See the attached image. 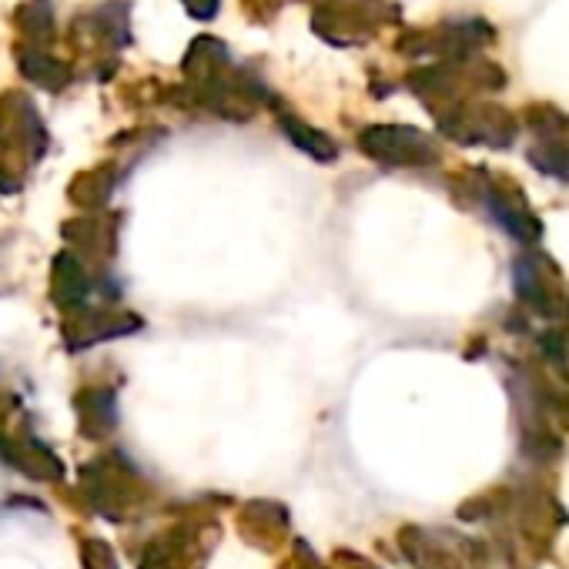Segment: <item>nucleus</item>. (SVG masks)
<instances>
[{
  "instance_id": "obj_1",
  "label": "nucleus",
  "mask_w": 569,
  "mask_h": 569,
  "mask_svg": "<svg viewBox=\"0 0 569 569\" xmlns=\"http://www.w3.org/2000/svg\"><path fill=\"white\" fill-rule=\"evenodd\" d=\"M529 161H532L539 171H546V174H556V178L569 181V144H566V141L549 138L542 148L529 151Z\"/></svg>"
}]
</instances>
